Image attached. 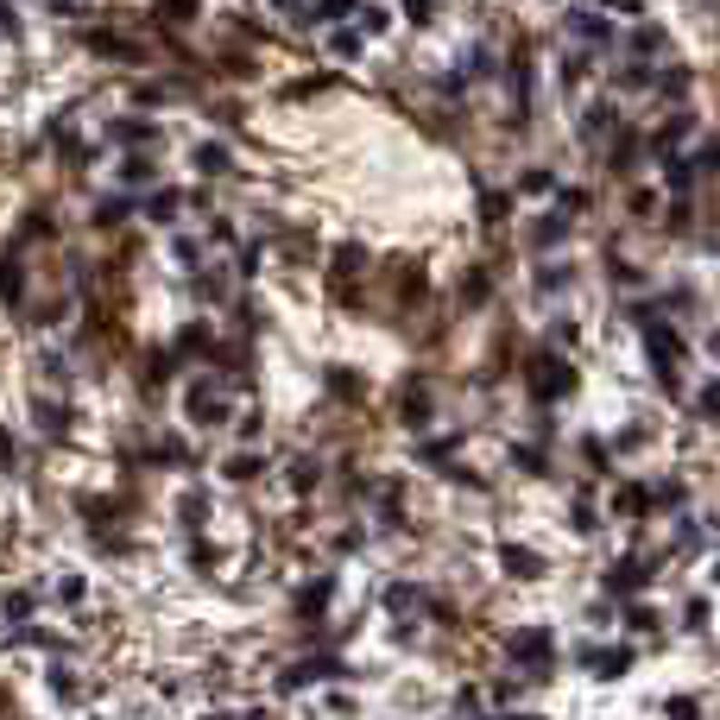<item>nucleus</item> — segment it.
Instances as JSON below:
<instances>
[{
	"label": "nucleus",
	"instance_id": "1",
	"mask_svg": "<svg viewBox=\"0 0 720 720\" xmlns=\"http://www.w3.org/2000/svg\"><path fill=\"white\" fill-rule=\"evenodd\" d=\"M645 348H651V360H657V373H664V386L676 392V335H670L664 322H645Z\"/></svg>",
	"mask_w": 720,
	"mask_h": 720
},
{
	"label": "nucleus",
	"instance_id": "2",
	"mask_svg": "<svg viewBox=\"0 0 720 720\" xmlns=\"http://www.w3.org/2000/svg\"><path fill=\"white\" fill-rule=\"evenodd\" d=\"M569 386H576V373H569L563 360H538V380H531V392H538V399H563Z\"/></svg>",
	"mask_w": 720,
	"mask_h": 720
},
{
	"label": "nucleus",
	"instance_id": "3",
	"mask_svg": "<svg viewBox=\"0 0 720 720\" xmlns=\"http://www.w3.org/2000/svg\"><path fill=\"white\" fill-rule=\"evenodd\" d=\"M512 657L518 664H550V632H518L512 638Z\"/></svg>",
	"mask_w": 720,
	"mask_h": 720
},
{
	"label": "nucleus",
	"instance_id": "4",
	"mask_svg": "<svg viewBox=\"0 0 720 720\" xmlns=\"http://www.w3.org/2000/svg\"><path fill=\"white\" fill-rule=\"evenodd\" d=\"M499 563H506L512 576H544V563H538L531 550H518V544H499Z\"/></svg>",
	"mask_w": 720,
	"mask_h": 720
},
{
	"label": "nucleus",
	"instance_id": "5",
	"mask_svg": "<svg viewBox=\"0 0 720 720\" xmlns=\"http://www.w3.org/2000/svg\"><path fill=\"white\" fill-rule=\"evenodd\" d=\"M587 664H594L600 676H626V664H632V657H626V651H587Z\"/></svg>",
	"mask_w": 720,
	"mask_h": 720
},
{
	"label": "nucleus",
	"instance_id": "6",
	"mask_svg": "<svg viewBox=\"0 0 720 720\" xmlns=\"http://www.w3.org/2000/svg\"><path fill=\"white\" fill-rule=\"evenodd\" d=\"M190 411H196V418L209 424V418H222V399H215L209 386H196V392H190Z\"/></svg>",
	"mask_w": 720,
	"mask_h": 720
},
{
	"label": "nucleus",
	"instance_id": "7",
	"mask_svg": "<svg viewBox=\"0 0 720 720\" xmlns=\"http://www.w3.org/2000/svg\"><path fill=\"white\" fill-rule=\"evenodd\" d=\"M638 581H645V563H619V569H613V594H632Z\"/></svg>",
	"mask_w": 720,
	"mask_h": 720
},
{
	"label": "nucleus",
	"instance_id": "8",
	"mask_svg": "<svg viewBox=\"0 0 720 720\" xmlns=\"http://www.w3.org/2000/svg\"><path fill=\"white\" fill-rule=\"evenodd\" d=\"M569 25H576L581 38H594V44H607V19H594V13H576Z\"/></svg>",
	"mask_w": 720,
	"mask_h": 720
},
{
	"label": "nucleus",
	"instance_id": "9",
	"mask_svg": "<svg viewBox=\"0 0 720 720\" xmlns=\"http://www.w3.org/2000/svg\"><path fill=\"white\" fill-rule=\"evenodd\" d=\"M531 241H538V247H557V241H563V215H544V222H538V234H531Z\"/></svg>",
	"mask_w": 720,
	"mask_h": 720
},
{
	"label": "nucleus",
	"instance_id": "10",
	"mask_svg": "<svg viewBox=\"0 0 720 720\" xmlns=\"http://www.w3.org/2000/svg\"><path fill=\"white\" fill-rule=\"evenodd\" d=\"M32 418L44 424V436H64V411L57 405H32Z\"/></svg>",
	"mask_w": 720,
	"mask_h": 720
},
{
	"label": "nucleus",
	"instance_id": "11",
	"mask_svg": "<svg viewBox=\"0 0 720 720\" xmlns=\"http://www.w3.org/2000/svg\"><path fill=\"white\" fill-rule=\"evenodd\" d=\"M196 164H202V171H228V152H222V145H202Z\"/></svg>",
	"mask_w": 720,
	"mask_h": 720
},
{
	"label": "nucleus",
	"instance_id": "12",
	"mask_svg": "<svg viewBox=\"0 0 720 720\" xmlns=\"http://www.w3.org/2000/svg\"><path fill=\"white\" fill-rule=\"evenodd\" d=\"M329 587H335V581H316V587L303 594V613H322V607H329Z\"/></svg>",
	"mask_w": 720,
	"mask_h": 720
},
{
	"label": "nucleus",
	"instance_id": "13",
	"mask_svg": "<svg viewBox=\"0 0 720 720\" xmlns=\"http://www.w3.org/2000/svg\"><path fill=\"white\" fill-rule=\"evenodd\" d=\"M0 461H6V468L19 461V449H13V436H6V430H0Z\"/></svg>",
	"mask_w": 720,
	"mask_h": 720
}]
</instances>
